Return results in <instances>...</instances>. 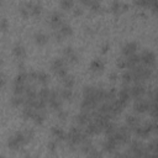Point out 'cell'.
Instances as JSON below:
<instances>
[{"label": "cell", "mask_w": 158, "mask_h": 158, "mask_svg": "<svg viewBox=\"0 0 158 158\" xmlns=\"http://www.w3.org/2000/svg\"><path fill=\"white\" fill-rule=\"evenodd\" d=\"M27 142H26V138H25V133L23 132H16L14 136H11L9 139H7V147L12 151H17L20 149V147L25 146Z\"/></svg>", "instance_id": "cell-1"}, {"label": "cell", "mask_w": 158, "mask_h": 158, "mask_svg": "<svg viewBox=\"0 0 158 158\" xmlns=\"http://www.w3.org/2000/svg\"><path fill=\"white\" fill-rule=\"evenodd\" d=\"M139 60L147 67H153L156 63V54L152 51L146 49L139 54Z\"/></svg>", "instance_id": "cell-2"}, {"label": "cell", "mask_w": 158, "mask_h": 158, "mask_svg": "<svg viewBox=\"0 0 158 158\" xmlns=\"http://www.w3.org/2000/svg\"><path fill=\"white\" fill-rule=\"evenodd\" d=\"M146 94V86L142 83H136L133 86H130V96L139 99Z\"/></svg>", "instance_id": "cell-3"}, {"label": "cell", "mask_w": 158, "mask_h": 158, "mask_svg": "<svg viewBox=\"0 0 158 158\" xmlns=\"http://www.w3.org/2000/svg\"><path fill=\"white\" fill-rule=\"evenodd\" d=\"M133 109H135V111L138 112V114L146 112V111L148 110V100H147V99H142V98L136 99L135 105H133Z\"/></svg>", "instance_id": "cell-4"}, {"label": "cell", "mask_w": 158, "mask_h": 158, "mask_svg": "<svg viewBox=\"0 0 158 158\" xmlns=\"http://www.w3.org/2000/svg\"><path fill=\"white\" fill-rule=\"evenodd\" d=\"M93 120V116H91V111H81L79 115H77L75 117V121L78 125H86L89 123L90 121Z\"/></svg>", "instance_id": "cell-5"}, {"label": "cell", "mask_w": 158, "mask_h": 158, "mask_svg": "<svg viewBox=\"0 0 158 158\" xmlns=\"http://www.w3.org/2000/svg\"><path fill=\"white\" fill-rule=\"evenodd\" d=\"M116 147H117L116 139H115L112 136H107L106 141H105L104 144H102L104 151H105V152H109V153H112L114 151H116Z\"/></svg>", "instance_id": "cell-6"}, {"label": "cell", "mask_w": 158, "mask_h": 158, "mask_svg": "<svg viewBox=\"0 0 158 158\" xmlns=\"http://www.w3.org/2000/svg\"><path fill=\"white\" fill-rule=\"evenodd\" d=\"M49 23L51 26L54 28V30H58L62 25H63V19H62V15L58 14V12H54L49 17Z\"/></svg>", "instance_id": "cell-7"}, {"label": "cell", "mask_w": 158, "mask_h": 158, "mask_svg": "<svg viewBox=\"0 0 158 158\" xmlns=\"http://www.w3.org/2000/svg\"><path fill=\"white\" fill-rule=\"evenodd\" d=\"M137 48H138V44H137L136 42H127V43L122 47V53H123L125 57H127V56H130V54L136 53Z\"/></svg>", "instance_id": "cell-8"}, {"label": "cell", "mask_w": 158, "mask_h": 158, "mask_svg": "<svg viewBox=\"0 0 158 158\" xmlns=\"http://www.w3.org/2000/svg\"><path fill=\"white\" fill-rule=\"evenodd\" d=\"M25 5L28 9L30 15H32V16H38L41 14V11H42V6L40 4H37V2H27Z\"/></svg>", "instance_id": "cell-9"}, {"label": "cell", "mask_w": 158, "mask_h": 158, "mask_svg": "<svg viewBox=\"0 0 158 158\" xmlns=\"http://www.w3.org/2000/svg\"><path fill=\"white\" fill-rule=\"evenodd\" d=\"M64 58L70 63H75L78 60V54L72 47H67L64 49Z\"/></svg>", "instance_id": "cell-10"}, {"label": "cell", "mask_w": 158, "mask_h": 158, "mask_svg": "<svg viewBox=\"0 0 158 158\" xmlns=\"http://www.w3.org/2000/svg\"><path fill=\"white\" fill-rule=\"evenodd\" d=\"M104 68H105V63H104L101 59H99V58H95V59L91 60V63H90V69H91L93 72H95V73L102 72Z\"/></svg>", "instance_id": "cell-11"}, {"label": "cell", "mask_w": 158, "mask_h": 158, "mask_svg": "<svg viewBox=\"0 0 158 158\" xmlns=\"http://www.w3.org/2000/svg\"><path fill=\"white\" fill-rule=\"evenodd\" d=\"M126 58V64H127V68H133L135 65H137V64H139V54H136V53H133V54H130V56H127V57H125Z\"/></svg>", "instance_id": "cell-12"}, {"label": "cell", "mask_w": 158, "mask_h": 158, "mask_svg": "<svg viewBox=\"0 0 158 158\" xmlns=\"http://www.w3.org/2000/svg\"><path fill=\"white\" fill-rule=\"evenodd\" d=\"M12 52H14V56H15L16 58H19V59H23L25 56H26V49H25V47H23L22 44H20V43H17V44L14 46Z\"/></svg>", "instance_id": "cell-13"}, {"label": "cell", "mask_w": 158, "mask_h": 158, "mask_svg": "<svg viewBox=\"0 0 158 158\" xmlns=\"http://www.w3.org/2000/svg\"><path fill=\"white\" fill-rule=\"evenodd\" d=\"M33 40H35V42L37 44L43 46V44H46L48 42V36L44 32H36L35 36H33Z\"/></svg>", "instance_id": "cell-14"}, {"label": "cell", "mask_w": 158, "mask_h": 158, "mask_svg": "<svg viewBox=\"0 0 158 158\" xmlns=\"http://www.w3.org/2000/svg\"><path fill=\"white\" fill-rule=\"evenodd\" d=\"M44 118H46V110L44 109L43 110H36V112H35V115L32 117V120L37 125H41L44 121Z\"/></svg>", "instance_id": "cell-15"}, {"label": "cell", "mask_w": 158, "mask_h": 158, "mask_svg": "<svg viewBox=\"0 0 158 158\" xmlns=\"http://www.w3.org/2000/svg\"><path fill=\"white\" fill-rule=\"evenodd\" d=\"M126 9H127V5L120 2L118 0H115V1H112V4H111V11L115 12V14H118L120 11H125Z\"/></svg>", "instance_id": "cell-16"}, {"label": "cell", "mask_w": 158, "mask_h": 158, "mask_svg": "<svg viewBox=\"0 0 158 158\" xmlns=\"http://www.w3.org/2000/svg\"><path fill=\"white\" fill-rule=\"evenodd\" d=\"M141 122H139V118L136 117V116H127L126 117V125L130 130H133L136 126H138Z\"/></svg>", "instance_id": "cell-17"}, {"label": "cell", "mask_w": 158, "mask_h": 158, "mask_svg": "<svg viewBox=\"0 0 158 158\" xmlns=\"http://www.w3.org/2000/svg\"><path fill=\"white\" fill-rule=\"evenodd\" d=\"M52 135H53L57 139H60V141L65 139V136H67V133H65L60 127H57V126L52 127Z\"/></svg>", "instance_id": "cell-18"}, {"label": "cell", "mask_w": 158, "mask_h": 158, "mask_svg": "<svg viewBox=\"0 0 158 158\" xmlns=\"http://www.w3.org/2000/svg\"><path fill=\"white\" fill-rule=\"evenodd\" d=\"M52 70L56 73L58 69H60V68H64L65 67V62H64V59L63 58H56L53 62H52Z\"/></svg>", "instance_id": "cell-19"}, {"label": "cell", "mask_w": 158, "mask_h": 158, "mask_svg": "<svg viewBox=\"0 0 158 158\" xmlns=\"http://www.w3.org/2000/svg\"><path fill=\"white\" fill-rule=\"evenodd\" d=\"M35 112H36V109L32 107V106H25V107L22 109V116H23L26 120L32 118L33 115H35Z\"/></svg>", "instance_id": "cell-20"}, {"label": "cell", "mask_w": 158, "mask_h": 158, "mask_svg": "<svg viewBox=\"0 0 158 158\" xmlns=\"http://www.w3.org/2000/svg\"><path fill=\"white\" fill-rule=\"evenodd\" d=\"M25 89H26V83H17V81H14V94L22 95V94L25 93Z\"/></svg>", "instance_id": "cell-21"}, {"label": "cell", "mask_w": 158, "mask_h": 158, "mask_svg": "<svg viewBox=\"0 0 158 158\" xmlns=\"http://www.w3.org/2000/svg\"><path fill=\"white\" fill-rule=\"evenodd\" d=\"M58 31L60 32V35H62L63 37H68V36H70V35L73 33V28H72L69 25H62V26L58 28Z\"/></svg>", "instance_id": "cell-22"}, {"label": "cell", "mask_w": 158, "mask_h": 158, "mask_svg": "<svg viewBox=\"0 0 158 158\" xmlns=\"http://www.w3.org/2000/svg\"><path fill=\"white\" fill-rule=\"evenodd\" d=\"M62 80H63V85H64V88H68V89H72L73 86H74V78L72 77V75H65V77H63L62 78Z\"/></svg>", "instance_id": "cell-23"}, {"label": "cell", "mask_w": 158, "mask_h": 158, "mask_svg": "<svg viewBox=\"0 0 158 158\" xmlns=\"http://www.w3.org/2000/svg\"><path fill=\"white\" fill-rule=\"evenodd\" d=\"M62 100H72L73 98V93H72V89H68V88H64L62 89L60 91H58Z\"/></svg>", "instance_id": "cell-24"}, {"label": "cell", "mask_w": 158, "mask_h": 158, "mask_svg": "<svg viewBox=\"0 0 158 158\" xmlns=\"http://www.w3.org/2000/svg\"><path fill=\"white\" fill-rule=\"evenodd\" d=\"M23 100L25 98L22 95H17L15 94L12 98H11V105L12 106H20V105H23Z\"/></svg>", "instance_id": "cell-25"}, {"label": "cell", "mask_w": 158, "mask_h": 158, "mask_svg": "<svg viewBox=\"0 0 158 158\" xmlns=\"http://www.w3.org/2000/svg\"><path fill=\"white\" fill-rule=\"evenodd\" d=\"M26 80H28V74L23 70H21L16 77H15V80L14 81H17V83H26Z\"/></svg>", "instance_id": "cell-26"}, {"label": "cell", "mask_w": 158, "mask_h": 158, "mask_svg": "<svg viewBox=\"0 0 158 158\" xmlns=\"http://www.w3.org/2000/svg\"><path fill=\"white\" fill-rule=\"evenodd\" d=\"M59 5L63 10H69L74 5V0H59Z\"/></svg>", "instance_id": "cell-27"}, {"label": "cell", "mask_w": 158, "mask_h": 158, "mask_svg": "<svg viewBox=\"0 0 158 158\" xmlns=\"http://www.w3.org/2000/svg\"><path fill=\"white\" fill-rule=\"evenodd\" d=\"M122 79H123V84H130V83L132 81V72H131V69L123 72Z\"/></svg>", "instance_id": "cell-28"}, {"label": "cell", "mask_w": 158, "mask_h": 158, "mask_svg": "<svg viewBox=\"0 0 158 158\" xmlns=\"http://www.w3.org/2000/svg\"><path fill=\"white\" fill-rule=\"evenodd\" d=\"M49 89L48 88H42L38 93H37V96L38 98H42V99H44L46 101H47V99H48V96H49Z\"/></svg>", "instance_id": "cell-29"}, {"label": "cell", "mask_w": 158, "mask_h": 158, "mask_svg": "<svg viewBox=\"0 0 158 158\" xmlns=\"http://www.w3.org/2000/svg\"><path fill=\"white\" fill-rule=\"evenodd\" d=\"M88 6H90V9H91L93 11H99V10L101 9L100 1H96V0H91V1H90V4H89Z\"/></svg>", "instance_id": "cell-30"}, {"label": "cell", "mask_w": 158, "mask_h": 158, "mask_svg": "<svg viewBox=\"0 0 158 158\" xmlns=\"http://www.w3.org/2000/svg\"><path fill=\"white\" fill-rule=\"evenodd\" d=\"M7 28H9V22H7V20H6V19H1V20H0V30H1L2 32H5V31H7Z\"/></svg>", "instance_id": "cell-31"}, {"label": "cell", "mask_w": 158, "mask_h": 158, "mask_svg": "<svg viewBox=\"0 0 158 158\" xmlns=\"http://www.w3.org/2000/svg\"><path fill=\"white\" fill-rule=\"evenodd\" d=\"M117 67L121 68V69H126L127 68V64H126V58H118L117 59Z\"/></svg>", "instance_id": "cell-32"}, {"label": "cell", "mask_w": 158, "mask_h": 158, "mask_svg": "<svg viewBox=\"0 0 158 158\" xmlns=\"http://www.w3.org/2000/svg\"><path fill=\"white\" fill-rule=\"evenodd\" d=\"M20 12H21V15H22L23 17H28V16H30V11H28V9L26 7V5H23V6L20 7Z\"/></svg>", "instance_id": "cell-33"}, {"label": "cell", "mask_w": 158, "mask_h": 158, "mask_svg": "<svg viewBox=\"0 0 158 158\" xmlns=\"http://www.w3.org/2000/svg\"><path fill=\"white\" fill-rule=\"evenodd\" d=\"M67 116H68V114H67V111H64V110H62V109H59L58 110V118H60V120H65L67 118Z\"/></svg>", "instance_id": "cell-34"}, {"label": "cell", "mask_w": 158, "mask_h": 158, "mask_svg": "<svg viewBox=\"0 0 158 158\" xmlns=\"http://www.w3.org/2000/svg\"><path fill=\"white\" fill-rule=\"evenodd\" d=\"M56 148H57V142L51 141V142L48 143V149H49V151H52V152H54V151H56Z\"/></svg>", "instance_id": "cell-35"}, {"label": "cell", "mask_w": 158, "mask_h": 158, "mask_svg": "<svg viewBox=\"0 0 158 158\" xmlns=\"http://www.w3.org/2000/svg\"><path fill=\"white\" fill-rule=\"evenodd\" d=\"M4 85H5V75L0 73V90L4 88Z\"/></svg>", "instance_id": "cell-36"}, {"label": "cell", "mask_w": 158, "mask_h": 158, "mask_svg": "<svg viewBox=\"0 0 158 158\" xmlns=\"http://www.w3.org/2000/svg\"><path fill=\"white\" fill-rule=\"evenodd\" d=\"M116 78H117V75H116V73H111V74H110V79H111V80H115Z\"/></svg>", "instance_id": "cell-37"}, {"label": "cell", "mask_w": 158, "mask_h": 158, "mask_svg": "<svg viewBox=\"0 0 158 158\" xmlns=\"http://www.w3.org/2000/svg\"><path fill=\"white\" fill-rule=\"evenodd\" d=\"M107 49H109V44H105V46L102 47V53H105Z\"/></svg>", "instance_id": "cell-38"}, {"label": "cell", "mask_w": 158, "mask_h": 158, "mask_svg": "<svg viewBox=\"0 0 158 158\" xmlns=\"http://www.w3.org/2000/svg\"><path fill=\"white\" fill-rule=\"evenodd\" d=\"M90 1H91V0H80V2H83V4H85V5H89Z\"/></svg>", "instance_id": "cell-39"}, {"label": "cell", "mask_w": 158, "mask_h": 158, "mask_svg": "<svg viewBox=\"0 0 158 158\" xmlns=\"http://www.w3.org/2000/svg\"><path fill=\"white\" fill-rule=\"evenodd\" d=\"M1 2H2V0H0V4H1Z\"/></svg>", "instance_id": "cell-40"}, {"label": "cell", "mask_w": 158, "mask_h": 158, "mask_svg": "<svg viewBox=\"0 0 158 158\" xmlns=\"http://www.w3.org/2000/svg\"><path fill=\"white\" fill-rule=\"evenodd\" d=\"M96 1H101V0H96Z\"/></svg>", "instance_id": "cell-41"}]
</instances>
